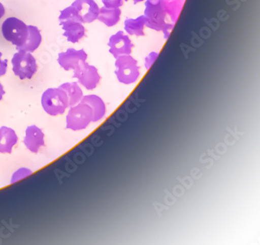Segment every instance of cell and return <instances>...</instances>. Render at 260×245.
I'll return each instance as SVG.
<instances>
[{
	"mask_svg": "<svg viewBox=\"0 0 260 245\" xmlns=\"http://www.w3.org/2000/svg\"><path fill=\"white\" fill-rule=\"evenodd\" d=\"M28 36L26 39L24 44L20 47L17 48V50L26 51V52H33L40 46L42 43V34L40 30L36 26L29 25Z\"/></svg>",
	"mask_w": 260,
	"mask_h": 245,
	"instance_id": "16",
	"label": "cell"
},
{
	"mask_svg": "<svg viewBox=\"0 0 260 245\" xmlns=\"http://www.w3.org/2000/svg\"><path fill=\"white\" fill-rule=\"evenodd\" d=\"M11 62L13 71L20 79H30L38 71L36 58L26 51H18L13 56Z\"/></svg>",
	"mask_w": 260,
	"mask_h": 245,
	"instance_id": "6",
	"label": "cell"
},
{
	"mask_svg": "<svg viewBox=\"0 0 260 245\" xmlns=\"http://www.w3.org/2000/svg\"><path fill=\"white\" fill-rule=\"evenodd\" d=\"M81 102L86 103L91 107L93 111V123H97L105 117L107 114V106L100 97L95 94L84 96Z\"/></svg>",
	"mask_w": 260,
	"mask_h": 245,
	"instance_id": "13",
	"label": "cell"
},
{
	"mask_svg": "<svg viewBox=\"0 0 260 245\" xmlns=\"http://www.w3.org/2000/svg\"><path fill=\"white\" fill-rule=\"evenodd\" d=\"M3 53L0 52V77L4 76L7 73V67H8V60L2 59Z\"/></svg>",
	"mask_w": 260,
	"mask_h": 245,
	"instance_id": "23",
	"label": "cell"
},
{
	"mask_svg": "<svg viewBox=\"0 0 260 245\" xmlns=\"http://www.w3.org/2000/svg\"><path fill=\"white\" fill-rule=\"evenodd\" d=\"M18 141L17 133L7 126L0 128V153H11Z\"/></svg>",
	"mask_w": 260,
	"mask_h": 245,
	"instance_id": "14",
	"label": "cell"
},
{
	"mask_svg": "<svg viewBox=\"0 0 260 245\" xmlns=\"http://www.w3.org/2000/svg\"><path fill=\"white\" fill-rule=\"evenodd\" d=\"M2 33L6 40L18 48L24 44L28 36V27L20 19L9 17L3 24Z\"/></svg>",
	"mask_w": 260,
	"mask_h": 245,
	"instance_id": "5",
	"label": "cell"
},
{
	"mask_svg": "<svg viewBox=\"0 0 260 245\" xmlns=\"http://www.w3.org/2000/svg\"><path fill=\"white\" fill-rule=\"evenodd\" d=\"M31 174H32V172L30 169H28V168H20L13 175L12 178H11V183H15L19 180L26 178V177L29 176Z\"/></svg>",
	"mask_w": 260,
	"mask_h": 245,
	"instance_id": "20",
	"label": "cell"
},
{
	"mask_svg": "<svg viewBox=\"0 0 260 245\" xmlns=\"http://www.w3.org/2000/svg\"><path fill=\"white\" fill-rule=\"evenodd\" d=\"M24 143L30 152L39 153L41 147L45 146V135L43 130L36 125L28 126L26 129Z\"/></svg>",
	"mask_w": 260,
	"mask_h": 245,
	"instance_id": "11",
	"label": "cell"
},
{
	"mask_svg": "<svg viewBox=\"0 0 260 245\" xmlns=\"http://www.w3.org/2000/svg\"><path fill=\"white\" fill-rule=\"evenodd\" d=\"M159 56V53L156 52H152L149 53L146 57L145 58V69L149 70L152 67V64L155 62V61L157 59Z\"/></svg>",
	"mask_w": 260,
	"mask_h": 245,
	"instance_id": "21",
	"label": "cell"
},
{
	"mask_svg": "<svg viewBox=\"0 0 260 245\" xmlns=\"http://www.w3.org/2000/svg\"><path fill=\"white\" fill-rule=\"evenodd\" d=\"M130 0H123V2H128ZM134 2V4H140V3L144 2L145 0H132Z\"/></svg>",
	"mask_w": 260,
	"mask_h": 245,
	"instance_id": "27",
	"label": "cell"
},
{
	"mask_svg": "<svg viewBox=\"0 0 260 245\" xmlns=\"http://www.w3.org/2000/svg\"><path fill=\"white\" fill-rule=\"evenodd\" d=\"M71 7L77 10L83 24H90L98 18L100 8L95 0H75Z\"/></svg>",
	"mask_w": 260,
	"mask_h": 245,
	"instance_id": "10",
	"label": "cell"
},
{
	"mask_svg": "<svg viewBox=\"0 0 260 245\" xmlns=\"http://www.w3.org/2000/svg\"><path fill=\"white\" fill-rule=\"evenodd\" d=\"M73 78L78 79V83L88 91L95 90L101 81L98 69L87 62H84L74 69Z\"/></svg>",
	"mask_w": 260,
	"mask_h": 245,
	"instance_id": "7",
	"label": "cell"
},
{
	"mask_svg": "<svg viewBox=\"0 0 260 245\" xmlns=\"http://www.w3.org/2000/svg\"><path fill=\"white\" fill-rule=\"evenodd\" d=\"M74 20L78 21V22L82 23V20H81L80 16L78 15L77 10L73 7H67L63 10H61L60 15L59 17V21H63V20Z\"/></svg>",
	"mask_w": 260,
	"mask_h": 245,
	"instance_id": "19",
	"label": "cell"
},
{
	"mask_svg": "<svg viewBox=\"0 0 260 245\" xmlns=\"http://www.w3.org/2000/svg\"><path fill=\"white\" fill-rule=\"evenodd\" d=\"M116 70L114 72L117 80L120 84L131 85L135 84L140 78V67L139 62L132 55L122 56L115 61Z\"/></svg>",
	"mask_w": 260,
	"mask_h": 245,
	"instance_id": "1",
	"label": "cell"
},
{
	"mask_svg": "<svg viewBox=\"0 0 260 245\" xmlns=\"http://www.w3.org/2000/svg\"><path fill=\"white\" fill-rule=\"evenodd\" d=\"M59 88L63 90L66 93L70 108L81 102V99L84 97L82 90L78 86V83H65Z\"/></svg>",
	"mask_w": 260,
	"mask_h": 245,
	"instance_id": "18",
	"label": "cell"
},
{
	"mask_svg": "<svg viewBox=\"0 0 260 245\" xmlns=\"http://www.w3.org/2000/svg\"><path fill=\"white\" fill-rule=\"evenodd\" d=\"M104 7L108 8H120L123 6V0H102Z\"/></svg>",
	"mask_w": 260,
	"mask_h": 245,
	"instance_id": "22",
	"label": "cell"
},
{
	"mask_svg": "<svg viewBox=\"0 0 260 245\" xmlns=\"http://www.w3.org/2000/svg\"><path fill=\"white\" fill-rule=\"evenodd\" d=\"M123 27L129 35L142 37L145 35V19L143 15L136 18L126 19L123 23Z\"/></svg>",
	"mask_w": 260,
	"mask_h": 245,
	"instance_id": "17",
	"label": "cell"
},
{
	"mask_svg": "<svg viewBox=\"0 0 260 245\" xmlns=\"http://www.w3.org/2000/svg\"><path fill=\"white\" fill-rule=\"evenodd\" d=\"M88 55L84 49L76 50L69 49L65 52H60L58 55L57 62L59 66L64 70L76 69L84 62H86Z\"/></svg>",
	"mask_w": 260,
	"mask_h": 245,
	"instance_id": "9",
	"label": "cell"
},
{
	"mask_svg": "<svg viewBox=\"0 0 260 245\" xmlns=\"http://www.w3.org/2000/svg\"><path fill=\"white\" fill-rule=\"evenodd\" d=\"M93 111L86 103L80 102L72 106L67 115V129L73 131L85 130L92 121Z\"/></svg>",
	"mask_w": 260,
	"mask_h": 245,
	"instance_id": "4",
	"label": "cell"
},
{
	"mask_svg": "<svg viewBox=\"0 0 260 245\" xmlns=\"http://www.w3.org/2000/svg\"><path fill=\"white\" fill-rule=\"evenodd\" d=\"M108 46L109 52L116 59L120 56L132 55L134 45L128 34L119 30L110 37Z\"/></svg>",
	"mask_w": 260,
	"mask_h": 245,
	"instance_id": "8",
	"label": "cell"
},
{
	"mask_svg": "<svg viewBox=\"0 0 260 245\" xmlns=\"http://www.w3.org/2000/svg\"><path fill=\"white\" fill-rule=\"evenodd\" d=\"M173 25L172 24H166L165 27H164V30H162V33H164V38L168 39L170 36V31L172 30Z\"/></svg>",
	"mask_w": 260,
	"mask_h": 245,
	"instance_id": "24",
	"label": "cell"
},
{
	"mask_svg": "<svg viewBox=\"0 0 260 245\" xmlns=\"http://www.w3.org/2000/svg\"><path fill=\"white\" fill-rule=\"evenodd\" d=\"M143 16L146 27L155 31H162L167 24V9L164 0H146Z\"/></svg>",
	"mask_w": 260,
	"mask_h": 245,
	"instance_id": "3",
	"label": "cell"
},
{
	"mask_svg": "<svg viewBox=\"0 0 260 245\" xmlns=\"http://www.w3.org/2000/svg\"><path fill=\"white\" fill-rule=\"evenodd\" d=\"M5 94L6 92L5 91H4V86H3V84L0 83V101H2L4 95Z\"/></svg>",
	"mask_w": 260,
	"mask_h": 245,
	"instance_id": "25",
	"label": "cell"
},
{
	"mask_svg": "<svg viewBox=\"0 0 260 245\" xmlns=\"http://www.w3.org/2000/svg\"><path fill=\"white\" fill-rule=\"evenodd\" d=\"M5 15V7L0 3V19Z\"/></svg>",
	"mask_w": 260,
	"mask_h": 245,
	"instance_id": "26",
	"label": "cell"
},
{
	"mask_svg": "<svg viewBox=\"0 0 260 245\" xmlns=\"http://www.w3.org/2000/svg\"><path fill=\"white\" fill-rule=\"evenodd\" d=\"M59 25L62 26V29L64 30L63 36L71 43H78L85 36L86 30L85 27L83 26L82 23L78 22L76 20H67L59 21Z\"/></svg>",
	"mask_w": 260,
	"mask_h": 245,
	"instance_id": "12",
	"label": "cell"
},
{
	"mask_svg": "<svg viewBox=\"0 0 260 245\" xmlns=\"http://www.w3.org/2000/svg\"><path fill=\"white\" fill-rule=\"evenodd\" d=\"M43 109L51 116L63 114L69 108L66 93L60 88H49L42 96Z\"/></svg>",
	"mask_w": 260,
	"mask_h": 245,
	"instance_id": "2",
	"label": "cell"
},
{
	"mask_svg": "<svg viewBox=\"0 0 260 245\" xmlns=\"http://www.w3.org/2000/svg\"><path fill=\"white\" fill-rule=\"evenodd\" d=\"M121 14L120 8L103 7L100 9V14L97 20L103 23L107 27H111L118 24L121 19Z\"/></svg>",
	"mask_w": 260,
	"mask_h": 245,
	"instance_id": "15",
	"label": "cell"
}]
</instances>
